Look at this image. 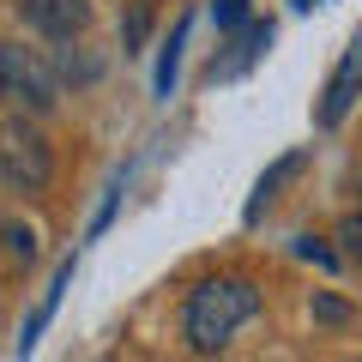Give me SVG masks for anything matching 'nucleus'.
I'll return each instance as SVG.
<instances>
[{
  "mask_svg": "<svg viewBox=\"0 0 362 362\" xmlns=\"http://www.w3.org/2000/svg\"><path fill=\"white\" fill-rule=\"evenodd\" d=\"M338 254L362 259V211H344V218H338Z\"/></svg>",
  "mask_w": 362,
  "mask_h": 362,
  "instance_id": "12",
  "label": "nucleus"
},
{
  "mask_svg": "<svg viewBox=\"0 0 362 362\" xmlns=\"http://www.w3.org/2000/svg\"><path fill=\"white\" fill-rule=\"evenodd\" d=\"M350 362H362V356H350Z\"/></svg>",
  "mask_w": 362,
  "mask_h": 362,
  "instance_id": "17",
  "label": "nucleus"
},
{
  "mask_svg": "<svg viewBox=\"0 0 362 362\" xmlns=\"http://www.w3.org/2000/svg\"><path fill=\"white\" fill-rule=\"evenodd\" d=\"M296 254H302V259H314V266H326V272L338 266V254H332L326 242H314V235H302V242H296Z\"/></svg>",
  "mask_w": 362,
  "mask_h": 362,
  "instance_id": "15",
  "label": "nucleus"
},
{
  "mask_svg": "<svg viewBox=\"0 0 362 362\" xmlns=\"http://www.w3.org/2000/svg\"><path fill=\"white\" fill-rule=\"evenodd\" d=\"M73 284V259H61L54 266V278H49V290H42V302L30 308V320H25V332H18V356H30L37 350V338H42V326L54 320V308H61V290Z\"/></svg>",
  "mask_w": 362,
  "mask_h": 362,
  "instance_id": "6",
  "label": "nucleus"
},
{
  "mask_svg": "<svg viewBox=\"0 0 362 362\" xmlns=\"http://www.w3.org/2000/svg\"><path fill=\"white\" fill-rule=\"evenodd\" d=\"M181 42H187V18H175V30H169L163 54H157V97H169L175 90V66H181Z\"/></svg>",
  "mask_w": 362,
  "mask_h": 362,
  "instance_id": "9",
  "label": "nucleus"
},
{
  "mask_svg": "<svg viewBox=\"0 0 362 362\" xmlns=\"http://www.w3.org/2000/svg\"><path fill=\"white\" fill-rule=\"evenodd\" d=\"M0 103L13 109V115L42 121L61 103V73H54V61H42L25 42H0Z\"/></svg>",
  "mask_w": 362,
  "mask_h": 362,
  "instance_id": "3",
  "label": "nucleus"
},
{
  "mask_svg": "<svg viewBox=\"0 0 362 362\" xmlns=\"http://www.w3.org/2000/svg\"><path fill=\"white\" fill-rule=\"evenodd\" d=\"M296 169H302V151H284V157H278V163H272V169H266V175H259V181H254V199H247V223H254V218H259V211H266V206H272V199H278V187H284V181H290V175H296Z\"/></svg>",
  "mask_w": 362,
  "mask_h": 362,
  "instance_id": "8",
  "label": "nucleus"
},
{
  "mask_svg": "<svg viewBox=\"0 0 362 362\" xmlns=\"http://www.w3.org/2000/svg\"><path fill=\"white\" fill-rule=\"evenodd\" d=\"M308 314H314V320H320V326H356V308H350V302H338L332 290H314Z\"/></svg>",
  "mask_w": 362,
  "mask_h": 362,
  "instance_id": "10",
  "label": "nucleus"
},
{
  "mask_svg": "<svg viewBox=\"0 0 362 362\" xmlns=\"http://www.w3.org/2000/svg\"><path fill=\"white\" fill-rule=\"evenodd\" d=\"M211 18H218V30H247L254 18H247V0H211Z\"/></svg>",
  "mask_w": 362,
  "mask_h": 362,
  "instance_id": "13",
  "label": "nucleus"
},
{
  "mask_svg": "<svg viewBox=\"0 0 362 362\" xmlns=\"http://www.w3.org/2000/svg\"><path fill=\"white\" fill-rule=\"evenodd\" d=\"M0 242H6V254H13L18 266L37 259V230H30V223H0Z\"/></svg>",
  "mask_w": 362,
  "mask_h": 362,
  "instance_id": "11",
  "label": "nucleus"
},
{
  "mask_svg": "<svg viewBox=\"0 0 362 362\" xmlns=\"http://www.w3.org/2000/svg\"><path fill=\"white\" fill-rule=\"evenodd\" d=\"M18 18L49 42H78L90 30V0H18Z\"/></svg>",
  "mask_w": 362,
  "mask_h": 362,
  "instance_id": "5",
  "label": "nucleus"
},
{
  "mask_svg": "<svg viewBox=\"0 0 362 362\" xmlns=\"http://www.w3.org/2000/svg\"><path fill=\"white\" fill-rule=\"evenodd\" d=\"M356 97H362V30L344 42V54H338L332 78H326V90H320V103H314V121H320L326 133L344 127V115L356 109Z\"/></svg>",
  "mask_w": 362,
  "mask_h": 362,
  "instance_id": "4",
  "label": "nucleus"
},
{
  "mask_svg": "<svg viewBox=\"0 0 362 362\" xmlns=\"http://www.w3.org/2000/svg\"><path fill=\"white\" fill-rule=\"evenodd\" d=\"M266 42H272V25H259V18H254L247 30H235V42H230L235 54H230V61H211V78H235V73H242V66L254 61L259 49H266Z\"/></svg>",
  "mask_w": 362,
  "mask_h": 362,
  "instance_id": "7",
  "label": "nucleus"
},
{
  "mask_svg": "<svg viewBox=\"0 0 362 362\" xmlns=\"http://www.w3.org/2000/svg\"><path fill=\"white\" fill-rule=\"evenodd\" d=\"M296 6H320V0H296Z\"/></svg>",
  "mask_w": 362,
  "mask_h": 362,
  "instance_id": "16",
  "label": "nucleus"
},
{
  "mask_svg": "<svg viewBox=\"0 0 362 362\" xmlns=\"http://www.w3.org/2000/svg\"><path fill=\"white\" fill-rule=\"evenodd\" d=\"M145 30H151V6L139 0V6L127 13V49H139V42H145Z\"/></svg>",
  "mask_w": 362,
  "mask_h": 362,
  "instance_id": "14",
  "label": "nucleus"
},
{
  "mask_svg": "<svg viewBox=\"0 0 362 362\" xmlns=\"http://www.w3.org/2000/svg\"><path fill=\"white\" fill-rule=\"evenodd\" d=\"M259 314V290L247 278H206L181 302V338L194 356H223L230 338Z\"/></svg>",
  "mask_w": 362,
  "mask_h": 362,
  "instance_id": "1",
  "label": "nucleus"
},
{
  "mask_svg": "<svg viewBox=\"0 0 362 362\" xmlns=\"http://www.w3.org/2000/svg\"><path fill=\"white\" fill-rule=\"evenodd\" d=\"M0 181L13 194L37 199L54 181V145L30 115H0Z\"/></svg>",
  "mask_w": 362,
  "mask_h": 362,
  "instance_id": "2",
  "label": "nucleus"
}]
</instances>
